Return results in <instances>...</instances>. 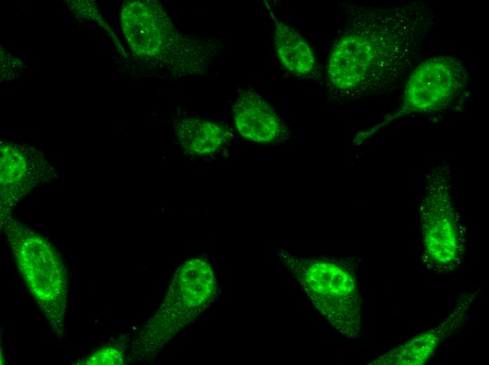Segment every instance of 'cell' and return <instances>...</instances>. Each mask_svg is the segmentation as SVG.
<instances>
[{
	"instance_id": "1",
	"label": "cell",
	"mask_w": 489,
	"mask_h": 365,
	"mask_svg": "<svg viewBox=\"0 0 489 365\" xmlns=\"http://www.w3.org/2000/svg\"><path fill=\"white\" fill-rule=\"evenodd\" d=\"M437 20L422 2L375 7L349 5L327 64L330 100L336 104L389 93L417 62Z\"/></svg>"
},
{
	"instance_id": "2",
	"label": "cell",
	"mask_w": 489,
	"mask_h": 365,
	"mask_svg": "<svg viewBox=\"0 0 489 365\" xmlns=\"http://www.w3.org/2000/svg\"><path fill=\"white\" fill-rule=\"evenodd\" d=\"M121 22L133 53L159 65L171 79L201 75L214 60V41L179 31L157 1H126Z\"/></svg>"
},
{
	"instance_id": "3",
	"label": "cell",
	"mask_w": 489,
	"mask_h": 365,
	"mask_svg": "<svg viewBox=\"0 0 489 365\" xmlns=\"http://www.w3.org/2000/svg\"><path fill=\"white\" fill-rule=\"evenodd\" d=\"M280 260L327 321L347 338L359 336L362 298L354 262L325 256L301 257L285 248Z\"/></svg>"
},
{
	"instance_id": "4",
	"label": "cell",
	"mask_w": 489,
	"mask_h": 365,
	"mask_svg": "<svg viewBox=\"0 0 489 365\" xmlns=\"http://www.w3.org/2000/svg\"><path fill=\"white\" fill-rule=\"evenodd\" d=\"M451 194L447 171L428 172L418 208L421 258L425 268L436 274L458 269L467 251L466 230Z\"/></svg>"
},
{
	"instance_id": "5",
	"label": "cell",
	"mask_w": 489,
	"mask_h": 365,
	"mask_svg": "<svg viewBox=\"0 0 489 365\" xmlns=\"http://www.w3.org/2000/svg\"><path fill=\"white\" fill-rule=\"evenodd\" d=\"M18 267L45 317L61 334L67 300V276L59 256L40 236L17 223L9 231Z\"/></svg>"
},
{
	"instance_id": "6",
	"label": "cell",
	"mask_w": 489,
	"mask_h": 365,
	"mask_svg": "<svg viewBox=\"0 0 489 365\" xmlns=\"http://www.w3.org/2000/svg\"><path fill=\"white\" fill-rule=\"evenodd\" d=\"M217 284L214 270L207 260L190 258L177 270L166 300L151 322L148 334L159 342L168 339L193 319L215 298Z\"/></svg>"
},
{
	"instance_id": "7",
	"label": "cell",
	"mask_w": 489,
	"mask_h": 365,
	"mask_svg": "<svg viewBox=\"0 0 489 365\" xmlns=\"http://www.w3.org/2000/svg\"><path fill=\"white\" fill-rule=\"evenodd\" d=\"M469 74L464 63L452 56H438L418 65L404 89L400 111L432 112L448 107L464 91Z\"/></svg>"
},
{
	"instance_id": "8",
	"label": "cell",
	"mask_w": 489,
	"mask_h": 365,
	"mask_svg": "<svg viewBox=\"0 0 489 365\" xmlns=\"http://www.w3.org/2000/svg\"><path fill=\"white\" fill-rule=\"evenodd\" d=\"M476 295L460 298L447 319L409 341L373 360L374 365H421L429 361L436 348L463 323Z\"/></svg>"
},
{
	"instance_id": "9",
	"label": "cell",
	"mask_w": 489,
	"mask_h": 365,
	"mask_svg": "<svg viewBox=\"0 0 489 365\" xmlns=\"http://www.w3.org/2000/svg\"><path fill=\"white\" fill-rule=\"evenodd\" d=\"M233 117L239 133L251 141L268 144L281 142L289 130L272 107L256 92L242 91L233 105Z\"/></svg>"
},
{
	"instance_id": "10",
	"label": "cell",
	"mask_w": 489,
	"mask_h": 365,
	"mask_svg": "<svg viewBox=\"0 0 489 365\" xmlns=\"http://www.w3.org/2000/svg\"><path fill=\"white\" fill-rule=\"evenodd\" d=\"M174 137L188 153L202 156L217 152L228 142L230 135L225 127L216 123L186 117L176 122Z\"/></svg>"
},
{
	"instance_id": "11",
	"label": "cell",
	"mask_w": 489,
	"mask_h": 365,
	"mask_svg": "<svg viewBox=\"0 0 489 365\" xmlns=\"http://www.w3.org/2000/svg\"><path fill=\"white\" fill-rule=\"evenodd\" d=\"M274 43L282 65L292 74L310 77L317 69L314 52L294 28L282 20H275Z\"/></svg>"
},
{
	"instance_id": "12",
	"label": "cell",
	"mask_w": 489,
	"mask_h": 365,
	"mask_svg": "<svg viewBox=\"0 0 489 365\" xmlns=\"http://www.w3.org/2000/svg\"><path fill=\"white\" fill-rule=\"evenodd\" d=\"M124 355L119 350L107 347L103 348L89 357L86 364H122Z\"/></svg>"
}]
</instances>
